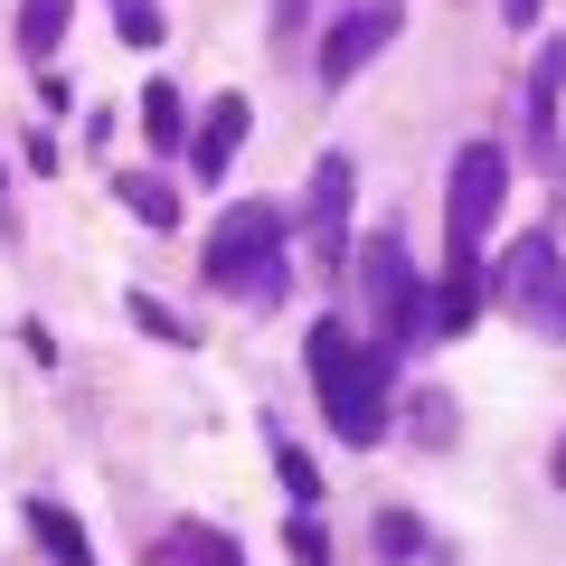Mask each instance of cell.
<instances>
[{"label": "cell", "instance_id": "1", "mask_svg": "<svg viewBox=\"0 0 566 566\" xmlns=\"http://www.w3.org/2000/svg\"><path fill=\"white\" fill-rule=\"evenodd\" d=\"M303 368H312V397H322L340 444H378L397 424V349L387 340H359L349 322H312Z\"/></svg>", "mask_w": 566, "mask_h": 566}, {"label": "cell", "instance_id": "2", "mask_svg": "<svg viewBox=\"0 0 566 566\" xmlns=\"http://www.w3.org/2000/svg\"><path fill=\"white\" fill-rule=\"evenodd\" d=\"M283 208L274 199H245V208H227L218 218V237H208V283H218L227 303H255V312H274L283 303V283H293V264H283Z\"/></svg>", "mask_w": 566, "mask_h": 566}, {"label": "cell", "instance_id": "3", "mask_svg": "<svg viewBox=\"0 0 566 566\" xmlns=\"http://www.w3.org/2000/svg\"><path fill=\"white\" fill-rule=\"evenodd\" d=\"M501 199H510V151L501 142H463L453 151V189H444V274H482Z\"/></svg>", "mask_w": 566, "mask_h": 566}, {"label": "cell", "instance_id": "4", "mask_svg": "<svg viewBox=\"0 0 566 566\" xmlns=\"http://www.w3.org/2000/svg\"><path fill=\"white\" fill-rule=\"evenodd\" d=\"M359 283H368V312H378V340H387V349H424V340H434V293L416 283L397 227L359 245Z\"/></svg>", "mask_w": 566, "mask_h": 566}, {"label": "cell", "instance_id": "5", "mask_svg": "<svg viewBox=\"0 0 566 566\" xmlns=\"http://www.w3.org/2000/svg\"><path fill=\"white\" fill-rule=\"evenodd\" d=\"M349 189H359V161L349 151H322V170H312V199H303V237L322 264L349 255Z\"/></svg>", "mask_w": 566, "mask_h": 566}, {"label": "cell", "instance_id": "6", "mask_svg": "<svg viewBox=\"0 0 566 566\" xmlns=\"http://www.w3.org/2000/svg\"><path fill=\"white\" fill-rule=\"evenodd\" d=\"M378 48H397V10L387 0H359V10H340V20L322 29V85H349Z\"/></svg>", "mask_w": 566, "mask_h": 566}, {"label": "cell", "instance_id": "7", "mask_svg": "<svg viewBox=\"0 0 566 566\" xmlns=\"http://www.w3.org/2000/svg\"><path fill=\"white\" fill-rule=\"evenodd\" d=\"M557 274H566V255H557V237H520V255H510V274H501V303H520L528 322H538V303L557 293Z\"/></svg>", "mask_w": 566, "mask_h": 566}, {"label": "cell", "instance_id": "8", "mask_svg": "<svg viewBox=\"0 0 566 566\" xmlns=\"http://www.w3.org/2000/svg\"><path fill=\"white\" fill-rule=\"evenodd\" d=\"M245 95H218L208 104V123L199 133H189V170H199V180H227V161H237V142H245Z\"/></svg>", "mask_w": 566, "mask_h": 566}, {"label": "cell", "instance_id": "9", "mask_svg": "<svg viewBox=\"0 0 566 566\" xmlns=\"http://www.w3.org/2000/svg\"><path fill=\"white\" fill-rule=\"evenodd\" d=\"M151 557H161V566H245V547L227 538V528H208V520H170Z\"/></svg>", "mask_w": 566, "mask_h": 566}, {"label": "cell", "instance_id": "10", "mask_svg": "<svg viewBox=\"0 0 566 566\" xmlns=\"http://www.w3.org/2000/svg\"><path fill=\"white\" fill-rule=\"evenodd\" d=\"M20 520H29V538H39L57 566H95V547H85V520H76L66 501H29Z\"/></svg>", "mask_w": 566, "mask_h": 566}, {"label": "cell", "instance_id": "11", "mask_svg": "<svg viewBox=\"0 0 566 566\" xmlns=\"http://www.w3.org/2000/svg\"><path fill=\"white\" fill-rule=\"evenodd\" d=\"M557 85H566V48L547 39L538 66H528V142H538V151H547V133H557Z\"/></svg>", "mask_w": 566, "mask_h": 566}, {"label": "cell", "instance_id": "12", "mask_svg": "<svg viewBox=\"0 0 566 566\" xmlns=\"http://www.w3.org/2000/svg\"><path fill=\"white\" fill-rule=\"evenodd\" d=\"M114 189H123V208H133L142 227H161V237H170V227H180V189H170L161 170H123Z\"/></svg>", "mask_w": 566, "mask_h": 566}, {"label": "cell", "instance_id": "13", "mask_svg": "<svg viewBox=\"0 0 566 566\" xmlns=\"http://www.w3.org/2000/svg\"><path fill=\"white\" fill-rule=\"evenodd\" d=\"M66 10H76V0H20V57H29V66H48V57H57Z\"/></svg>", "mask_w": 566, "mask_h": 566}, {"label": "cell", "instance_id": "14", "mask_svg": "<svg viewBox=\"0 0 566 566\" xmlns=\"http://www.w3.org/2000/svg\"><path fill=\"white\" fill-rule=\"evenodd\" d=\"M142 133H151V151H180V142H189L180 85H142Z\"/></svg>", "mask_w": 566, "mask_h": 566}, {"label": "cell", "instance_id": "15", "mask_svg": "<svg viewBox=\"0 0 566 566\" xmlns=\"http://www.w3.org/2000/svg\"><path fill=\"white\" fill-rule=\"evenodd\" d=\"M274 472H283V491H293V501H322V472H312V453L303 444H293V434H274Z\"/></svg>", "mask_w": 566, "mask_h": 566}, {"label": "cell", "instance_id": "16", "mask_svg": "<svg viewBox=\"0 0 566 566\" xmlns=\"http://www.w3.org/2000/svg\"><path fill=\"white\" fill-rule=\"evenodd\" d=\"M378 557H387V566H406V557H424V528L406 520V510H378Z\"/></svg>", "mask_w": 566, "mask_h": 566}, {"label": "cell", "instance_id": "17", "mask_svg": "<svg viewBox=\"0 0 566 566\" xmlns=\"http://www.w3.org/2000/svg\"><path fill=\"white\" fill-rule=\"evenodd\" d=\"M406 424H416L424 444H444V434H453V397H444V387H416V406H406Z\"/></svg>", "mask_w": 566, "mask_h": 566}, {"label": "cell", "instance_id": "18", "mask_svg": "<svg viewBox=\"0 0 566 566\" xmlns=\"http://www.w3.org/2000/svg\"><path fill=\"white\" fill-rule=\"evenodd\" d=\"M133 322L151 331V340H170V349H189V322H180V312L161 303V293H133Z\"/></svg>", "mask_w": 566, "mask_h": 566}, {"label": "cell", "instance_id": "19", "mask_svg": "<svg viewBox=\"0 0 566 566\" xmlns=\"http://www.w3.org/2000/svg\"><path fill=\"white\" fill-rule=\"evenodd\" d=\"M114 29L133 48H161V0H114Z\"/></svg>", "mask_w": 566, "mask_h": 566}, {"label": "cell", "instance_id": "20", "mask_svg": "<svg viewBox=\"0 0 566 566\" xmlns=\"http://www.w3.org/2000/svg\"><path fill=\"white\" fill-rule=\"evenodd\" d=\"M283 547H293V566H331V538H322V520H312V510H293Z\"/></svg>", "mask_w": 566, "mask_h": 566}, {"label": "cell", "instance_id": "21", "mask_svg": "<svg viewBox=\"0 0 566 566\" xmlns=\"http://www.w3.org/2000/svg\"><path fill=\"white\" fill-rule=\"evenodd\" d=\"M538 331H547V340H566V274H557V293L538 303Z\"/></svg>", "mask_w": 566, "mask_h": 566}, {"label": "cell", "instance_id": "22", "mask_svg": "<svg viewBox=\"0 0 566 566\" xmlns=\"http://www.w3.org/2000/svg\"><path fill=\"white\" fill-rule=\"evenodd\" d=\"M547 482H557V491H566V434H557V463H547Z\"/></svg>", "mask_w": 566, "mask_h": 566}, {"label": "cell", "instance_id": "23", "mask_svg": "<svg viewBox=\"0 0 566 566\" xmlns=\"http://www.w3.org/2000/svg\"><path fill=\"white\" fill-rule=\"evenodd\" d=\"M510 20H520V29H528V20H538V0H510Z\"/></svg>", "mask_w": 566, "mask_h": 566}, {"label": "cell", "instance_id": "24", "mask_svg": "<svg viewBox=\"0 0 566 566\" xmlns=\"http://www.w3.org/2000/svg\"><path fill=\"white\" fill-rule=\"evenodd\" d=\"M0 227H20V218H10V199H0Z\"/></svg>", "mask_w": 566, "mask_h": 566}]
</instances>
